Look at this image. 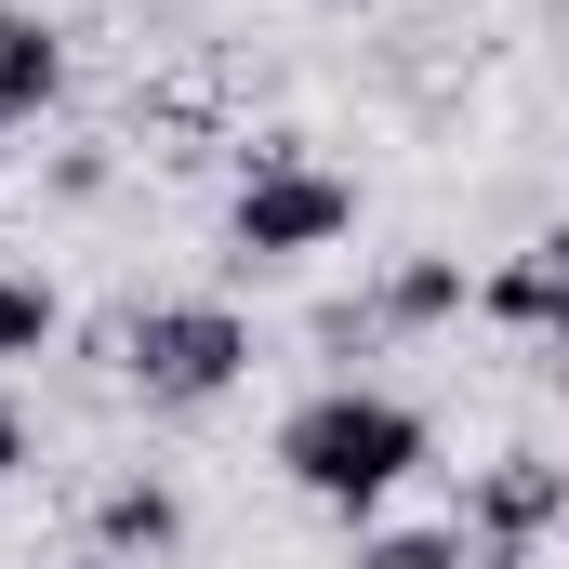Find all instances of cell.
Masks as SVG:
<instances>
[{"label": "cell", "instance_id": "cell-1", "mask_svg": "<svg viewBox=\"0 0 569 569\" xmlns=\"http://www.w3.org/2000/svg\"><path fill=\"white\" fill-rule=\"evenodd\" d=\"M266 450H279V477L305 490V503H331V517L358 530V517H385V503L437 463V425L398 398V385H318V398L279 411Z\"/></svg>", "mask_w": 569, "mask_h": 569}, {"label": "cell", "instance_id": "cell-2", "mask_svg": "<svg viewBox=\"0 0 569 569\" xmlns=\"http://www.w3.org/2000/svg\"><path fill=\"white\" fill-rule=\"evenodd\" d=\"M120 385L146 411H212L252 385V318L226 291H172V305H133L120 318Z\"/></svg>", "mask_w": 569, "mask_h": 569}, {"label": "cell", "instance_id": "cell-3", "mask_svg": "<svg viewBox=\"0 0 569 569\" xmlns=\"http://www.w3.org/2000/svg\"><path fill=\"white\" fill-rule=\"evenodd\" d=\"M345 239H358V186L291 159V146H266L239 172V199H226V266H252V279H291V266H318Z\"/></svg>", "mask_w": 569, "mask_h": 569}, {"label": "cell", "instance_id": "cell-4", "mask_svg": "<svg viewBox=\"0 0 569 569\" xmlns=\"http://www.w3.org/2000/svg\"><path fill=\"white\" fill-rule=\"evenodd\" d=\"M463 543H503V557H557L569 530V463L557 450H490V463H463V517H450Z\"/></svg>", "mask_w": 569, "mask_h": 569}, {"label": "cell", "instance_id": "cell-5", "mask_svg": "<svg viewBox=\"0 0 569 569\" xmlns=\"http://www.w3.org/2000/svg\"><path fill=\"white\" fill-rule=\"evenodd\" d=\"M463 318H490L503 345H557V318H569V239H517L503 266H477Z\"/></svg>", "mask_w": 569, "mask_h": 569}, {"label": "cell", "instance_id": "cell-6", "mask_svg": "<svg viewBox=\"0 0 569 569\" xmlns=\"http://www.w3.org/2000/svg\"><path fill=\"white\" fill-rule=\"evenodd\" d=\"M172 543H186V490L146 477V463H120V477L93 490V569H159Z\"/></svg>", "mask_w": 569, "mask_h": 569}, {"label": "cell", "instance_id": "cell-7", "mask_svg": "<svg viewBox=\"0 0 569 569\" xmlns=\"http://www.w3.org/2000/svg\"><path fill=\"white\" fill-rule=\"evenodd\" d=\"M67 93V27L53 13H27V0H0V133L13 120H40Z\"/></svg>", "mask_w": 569, "mask_h": 569}, {"label": "cell", "instance_id": "cell-8", "mask_svg": "<svg viewBox=\"0 0 569 569\" xmlns=\"http://www.w3.org/2000/svg\"><path fill=\"white\" fill-rule=\"evenodd\" d=\"M463 291H477L463 252H398L385 291H371V331H450V318H463Z\"/></svg>", "mask_w": 569, "mask_h": 569}, {"label": "cell", "instance_id": "cell-9", "mask_svg": "<svg viewBox=\"0 0 569 569\" xmlns=\"http://www.w3.org/2000/svg\"><path fill=\"white\" fill-rule=\"evenodd\" d=\"M345 569H463V530L450 517H358Z\"/></svg>", "mask_w": 569, "mask_h": 569}, {"label": "cell", "instance_id": "cell-10", "mask_svg": "<svg viewBox=\"0 0 569 569\" xmlns=\"http://www.w3.org/2000/svg\"><path fill=\"white\" fill-rule=\"evenodd\" d=\"M53 345H67V291L40 279V266H0V371H27Z\"/></svg>", "mask_w": 569, "mask_h": 569}, {"label": "cell", "instance_id": "cell-11", "mask_svg": "<svg viewBox=\"0 0 569 569\" xmlns=\"http://www.w3.org/2000/svg\"><path fill=\"white\" fill-rule=\"evenodd\" d=\"M27 463H40V425H27V398H0V490H13Z\"/></svg>", "mask_w": 569, "mask_h": 569}, {"label": "cell", "instance_id": "cell-12", "mask_svg": "<svg viewBox=\"0 0 569 569\" xmlns=\"http://www.w3.org/2000/svg\"><path fill=\"white\" fill-rule=\"evenodd\" d=\"M53 199H107V146H67L53 159Z\"/></svg>", "mask_w": 569, "mask_h": 569}, {"label": "cell", "instance_id": "cell-13", "mask_svg": "<svg viewBox=\"0 0 569 569\" xmlns=\"http://www.w3.org/2000/svg\"><path fill=\"white\" fill-rule=\"evenodd\" d=\"M463 569H543V557H503V543H463Z\"/></svg>", "mask_w": 569, "mask_h": 569}]
</instances>
